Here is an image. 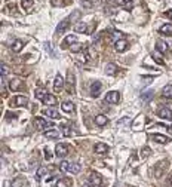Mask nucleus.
<instances>
[{
    "mask_svg": "<svg viewBox=\"0 0 172 187\" xmlns=\"http://www.w3.org/2000/svg\"><path fill=\"white\" fill-rule=\"evenodd\" d=\"M105 101L110 102V104H117V102L120 101V94H119L117 91L107 92V95H105Z\"/></svg>",
    "mask_w": 172,
    "mask_h": 187,
    "instance_id": "nucleus-1",
    "label": "nucleus"
},
{
    "mask_svg": "<svg viewBox=\"0 0 172 187\" xmlns=\"http://www.w3.org/2000/svg\"><path fill=\"white\" fill-rule=\"evenodd\" d=\"M55 153L59 158H64L65 154L68 153V147L65 144H63V143H59V144H57V147H55Z\"/></svg>",
    "mask_w": 172,
    "mask_h": 187,
    "instance_id": "nucleus-2",
    "label": "nucleus"
},
{
    "mask_svg": "<svg viewBox=\"0 0 172 187\" xmlns=\"http://www.w3.org/2000/svg\"><path fill=\"white\" fill-rule=\"evenodd\" d=\"M89 183L94 184V186H101V184H103V178H101V175L97 174V172H91V174H89Z\"/></svg>",
    "mask_w": 172,
    "mask_h": 187,
    "instance_id": "nucleus-3",
    "label": "nucleus"
},
{
    "mask_svg": "<svg viewBox=\"0 0 172 187\" xmlns=\"http://www.w3.org/2000/svg\"><path fill=\"white\" fill-rule=\"evenodd\" d=\"M36 125H37V128L42 129V131H48L49 128H51V122L42 119V117H37V119H36Z\"/></svg>",
    "mask_w": 172,
    "mask_h": 187,
    "instance_id": "nucleus-4",
    "label": "nucleus"
},
{
    "mask_svg": "<svg viewBox=\"0 0 172 187\" xmlns=\"http://www.w3.org/2000/svg\"><path fill=\"white\" fill-rule=\"evenodd\" d=\"M116 5L123 8V9H126V11H131L132 8H134V2L132 0H114Z\"/></svg>",
    "mask_w": 172,
    "mask_h": 187,
    "instance_id": "nucleus-5",
    "label": "nucleus"
},
{
    "mask_svg": "<svg viewBox=\"0 0 172 187\" xmlns=\"http://www.w3.org/2000/svg\"><path fill=\"white\" fill-rule=\"evenodd\" d=\"M43 114H45V116H48V117H51V119H55V120L59 119V113H58V112L53 107L43 110Z\"/></svg>",
    "mask_w": 172,
    "mask_h": 187,
    "instance_id": "nucleus-6",
    "label": "nucleus"
},
{
    "mask_svg": "<svg viewBox=\"0 0 172 187\" xmlns=\"http://www.w3.org/2000/svg\"><path fill=\"white\" fill-rule=\"evenodd\" d=\"M76 43V36L74 34H70V36H67L65 39H64V42L61 43V48H70L71 45H74Z\"/></svg>",
    "mask_w": 172,
    "mask_h": 187,
    "instance_id": "nucleus-7",
    "label": "nucleus"
},
{
    "mask_svg": "<svg viewBox=\"0 0 172 187\" xmlns=\"http://www.w3.org/2000/svg\"><path fill=\"white\" fill-rule=\"evenodd\" d=\"M159 116H160L162 119L171 120V119H172V112H171V108H168V107H162L160 110H159Z\"/></svg>",
    "mask_w": 172,
    "mask_h": 187,
    "instance_id": "nucleus-8",
    "label": "nucleus"
},
{
    "mask_svg": "<svg viewBox=\"0 0 172 187\" xmlns=\"http://www.w3.org/2000/svg\"><path fill=\"white\" fill-rule=\"evenodd\" d=\"M107 152H109V146H107V144H104V143H97V144H95V153L105 154Z\"/></svg>",
    "mask_w": 172,
    "mask_h": 187,
    "instance_id": "nucleus-9",
    "label": "nucleus"
},
{
    "mask_svg": "<svg viewBox=\"0 0 172 187\" xmlns=\"http://www.w3.org/2000/svg\"><path fill=\"white\" fill-rule=\"evenodd\" d=\"M151 140H154L156 143H160V144H166L169 143V138L166 135H160V134H151Z\"/></svg>",
    "mask_w": 172,
    "mask_h": 187,
    "instance_id": "nucleus-10",
    "label": "nucleus"
},
{
    "mask_svg": "<svg viewBox=\"0 0 172 187\" xmlns=\"http://www.w3.org/2000/svg\"><path fill=\"white\" fill-rule=\"evenodd\" d=\"M126 48H128V42H126V40H123V39L117 40V42L114 43V49H116L117 52L126 51Z\"/></svg>",
    "mask_w": 172,
    "mask_h": 187,
    "instance_id": "nucleus-11",
    "label": "nucleus"
},
{
    "mask_svg": "<svg viewBox=\"0 0 172 187\" xmlns=\"http://www.w3.org/2000/svg\"><path fill=\"white\" fill-rule=\"evenodd\" d=\"M95 123L98 125V126H105V125L109 123V117L107 116H104V114H98V116H95Z\"/></svg>",
    "mask_w": 172,
    "mask_h": 187,
    "instance_id": "nucleus-12",
    "label": "nucleus"
},
{
    "mask_svg": "<svg viewBox=\"0 0 172 187\" xmlns=\"http://www.w3.org/2000/svg\"><path fill=\"white\" fill-rule=\"evenodd\" d=\"M159 33L162 36H171L172 34V24H163L160 29H159Z\"/></svg>",
    "mask_w": 172,
    "mask_h": 187,
    "instance_id": "nucleus-13",
    "label": "nucleus"
},
{
    "mask_svg": "<svg viewBox=\"0 0 172 187\" xmlns=\"http://www.w3.org/2000/svg\"><path fill=\"white\" fill-rule=\"evenodd\" d=\"M61 108H63V112H65V113H73L74 112V104L71 101H64L61 104Z\"/></svg>",
    "mask_w": 172,
    "mask_h": 187,
    "instance_id": "nucleus-14",
    "label": "nucleus"
},
{
    "mask_svg": "<svg viewBox=\"0 0 172 187\" xmlns=\"http://www.w3.org/2000/svg\"><path fill=\"white\" fill-rule=\"evenodd\" d=\"M99 91H101V82H94L91 85V95L95 98V96H98Z\"/></svg>",
    "mask_w": 172,
    "mask_h": 187,
    "instance_id": "nucleus-15",
    "label": "nucleus"
},
{
    "mask_svg": "<svg viewBox=\"0 0 172 187\" xmlns=\"http://www.w3.org/2000/svg\"><path fill=\"white\" fill-rule=\"evenodd\" d=\"M21 86H23V82H21L19 79H12L11 82H9V88H11V91H19Z\"/></svg>",
    "mask_w": 172,
    "mask_h": 187,
    "instance_id": "nucleus-16",
    "label": "nucleus"
},
{
    "mask_svg": "<svg viewBox=\"0 0 172 187\" xmlns=\"http://www.w3.org/2000/svg\"><path fill=\"white\" fill-rule=\"evenodd\" d=\"M105 74L107 76H113V74L117 73V67H116V64H113V62H109L107 65H105Z\"/></svg>",
    "mask_w": 172,
    "mask_h": 187,
    "instance_id": "nucleus-17",
    "label": "nucleus"
},
{
    "mask_svg": "<svg viewBox=\"0 0 172 187\" xmlns=\"http://www.w3.org/2000/svg\"><path fill=\"white\" fill-rule=\"evenodd\" d=\"M64 86V79L61 74H57V77H55V82H53V89L55 91H59L61 88Z\"/></svg>",
    "mask_w": 172,
    "mask_h": 187,
    "instance_id": "nucleus-18",
    "label": "nucleus"
},
{
    "mask_svg": "<svg viewBox=\"0 0 172 187\" xmlns=\"http://www.w3.org/2000/svg\"><path fill=\"white\" fill-rule=\"evenodd\" d=\"M68 19H64V21H61V23L58 24V27H57V34H63L65 30L68 29Z\"/></svg>",
    "mask_w": 172,
    "mask_h": 187,
    "instance_id": "nucleus-19",
    "label": "nucleus"
},
{
    "mask_svg": "<svg viewBox=\"0 0 172 187\" xmlns=\"http://www.w3.org/2000/svg\"><path fill=\"white\" fill-rule=\"evenodd\" d=\"M43 104L45 106H51V107H53L55 104H57V98L53 95H51V94H48V95L45 96V100H43Z\"/></svg>",
    "mask_w": 172,
    "mask_h": 187,
    "instance_id": "nucleus-20",
    "label": "nucleus"
},
{
    "mask_svg": "<svg viewBox=\"0 0 172 187\" xmlns=\"http://www.w3.org/2000/svg\"><path fill=\"white\" fill-rule=\"evenodd\" d=\"M46 95H48V91H46L45 88H37V89H36V92H34V96L37 98V100H42V101L45 100Z\"/></svg>",
    "mask_w": 172,
    "mask_h": 187,
    "instance_id": "nucleus-21",
    "label": "nucleus"
},
{
    "mask_svg": "<svg viewBox=\"0 0 172 187\" xmlns=\"http://www.w3.org/2000/svg\"><path fill=\"white\" fill-rule=\"evenodd\" d=\"M156 48H157V51L162 52V54H166L168 52V43L166 42H163V40H157Z\"/></svg>",
    "mask_w": 172,
    "mask_h": 187,
    "instance_id": "nucleus-22",
    "label": "nucleus"
},
{
    "mask_svg": "<svg viewBox=\"0 0 172 187\" xmlns=\"http://www.w3.org/2000/svg\"><path fill=\"white\" fill-rule=\"evenodd\" d=\"M13 104L17 106H27L28 104V98L27 96H23V95H18L15 100H13Z\"/></svg>",
    "mask_w": 172,
    "mask_h": 187,
    "instance_id": "nucleus-23",
    "label": "nucleus"
},
{
    "mask_svg": "<svg viewBox=\"0 0 172 187\" xmlns=\"http://www.w3.org/2000/svg\"><path fill=\"white\" fill-rule=\"evenodd\" d=\"M74 31L76 33H79V34L86 33V31H88V25H86V23H79L74 27Z\"/></svg>",
    "mask_w": 172,
    "mask_h": 187,
    "instance_id": "nucleus-24",
    "label": "nucleus"
},
{
    "mask_svg": "<svg viewBox=\"0 0 172 187\" xmlns=\"http://www.w3.org/2000/svg\"><path fill=\"white\" fill-rule=\"evenodd\" d=\"M11 49L13 52H21V49H23V42H21V40H15V42H12Z\"/></svg>",
    "mask_w": 172,
    "mask_h": 187,
    "instance_id": "nucleus-25",
    "label": "nucleus"
},
{
    "mask_svg": "<svg viewBox=\"0 0 172 187\" xmlns=\"http://www.w3.org/2000/svg\"><path fill=\"white\" fill-rule=\"evenodd\" d=\"M162 95L165 98H172V85H166L162 89Z\"/></svg>",
    "mask_w": 172,
    "mask_h": 187,
    "instance_id": "nucleus-26",
    "label": "nucleus"
},
{
    "mask_svg": "<svg viewBox=\"0 0 172 187\" xmlns=\"http://www.w3.org/2000/svg\"><path fill=\"white\" fill-rule=\"evenodd\" d=\"M45 137H48V138H58L59 134H58V131L55 128H52V129L45 131Z\"/></svg>",
    "mask_w": 172,
    "mask_h": 187,
    "instance_id": "nucleus-27",
    "label": "nucleus"
},
{
    "mask_svg": "<svg viewBox=\"0 0 172 187\" xmlns=\"http://www.w3.org/2000/svg\"><path fill=\"white\" fill-rule=\"evenodd\" d=\"M151 98H153V91H151V89L144 91L143 94H141V100H143V101H150Z\"/></svg>",
    "mask_w": 172,
    "mask_h": 187,
    "instance_id": "nucleus-28",
    "label": "nucleus"
},
{
    "mask_svg": "<svg viewBox=\"0 0 172 187\" xmlns=\"http://www.w3.org/2000/svg\"><path fill=\"white\" fill-rule=\"evenodd\" d=\"M70 165H71V164H68L67 160H64V162L59 164V169L63 171V172H67V171H70Z\"/></svg>",
    "mask_w": 172,
    "mask_h": 187,
    "instance_id": "nucleus-29",
    "label": "nucleus"
},
{
    "mask_svg": "<svg viewBox=\"0 0 172 187\" xmlns=\"http://www.w3.org/2000/svg\"><path fill=\"white\" fill-rule=\"evenodd\" d=\"M82 49H83V45H80V43H74V45L70 46V51L71 52H80Z\"/></svg>",
    "mask_w": 172,
    "mask_h": 187,
    "instance_id": "nucleus-30",
    "label": "nucleus"
},
{
    "mask_svg": "<svg viewBox=\"0 0 172 187\" xmlns=\"http://www.w3.org/2000/svg\"><path fill=\"white\" fill-rule=\"evenodd\" d=\"M70 172H73V174L80 172V166H79L77 164H71V165H70Z\"/></svg>",
    "mask_w": 172,
    "mask_h": 187,
    "instance_id": "nucleus-31",
    "label": "nucleus"
},
{
    "mask_svg": "<svg viewBox=\"0 0 172 187\" xmlns=\"http://www.w3.org/2000/svg\"><path fill=\"white\" fill-rule=\"evenodd\" d=\"M46 174H48V169H46L45 166H42V168H39V169H37V178H40V177H45Z\"/></svg>",
    "mask_w": 172,
    "mask_h": 187,
    "instance_id": "nucleus-32",
    "label": "nucleus"
},
{
    "mask_svg": "<svg viewBox=\"0 0 172 187\" xmlns=\"http://www.w3.org/2000/svg\"><path fill=\"white\" fill-rule=\"evenodd\" d=\"M79 18H80V12H73L67 19H68V21H74V19H79Z\"/></svg>",
    "mask_w": 172,
    "mask_h": 187,
    "instance_id": "nucleus-33",
    "label": "nucleus"
},
{
    "mask_svg": "<svg viewBox=\"0 0 172 187\" xmlns=\"http://www.w3.org/2000/svg\"><path fill=\"white\" fill-rule=\"evenodd\" d=\"M0 70H2V71H0V73H2V77H5L6 74L9 73V68H8V65H5V64L0 65Z\"/></svg>",
    "mask_w": 172,
    "mask_h": 187,
    "instance_id": "nucleus-34",
    "label": "nucleus"
},
{
    "mask_svg": "<svg viewBox=\"0 0 172 187\" xmlns=\"http://www.w3.org/2000/svg\"><path fill=\"white\" fill-rule=\"evenodd\" d=\"M150 156V148L149 147H144L143 150H141V158L145 159V158H149Z\"/></svg>",
    "mask_w": 172,
    "mask_h": 187,
    "instance_id": "nucleus-35",
    "label": "nucleus"
},
{
    "mask_svg": "<svg viewBox=\"0 0 172 187\" xmlns=\"http://www.w3.org/2000/svg\"><path fill=\"white\" fill-rule=\"evenodd\" d=\"M82 6H83V8H88V9H91L92 6H94V3H92L91 0H82Z\"/></svg>",
    "mask_w": 172,
    "mask_h": 187,
    "instance_id": "nucleus-36",
    "label": "nucleus"
},
{
    "mask_svg": "<svg viewBox=\"0 0 172 187\" xmlns=\"http://www.w3.org/2000/svg\"><path fill=\"white\" fill-rule=\"evenodd\" d=\"M51 5L55 6V8H59V6L64 5V0H51Z\"/></svg>",
    "mask_w": 172,
    "mask_h": 187,
    "instance_id": "nucleus-37",
    "label": "nucleus"
},
{
    "mask_svg": "<svg viewBox=\"0 0 172 187\" xmlns=\"http://www.w3.org/2000/svg\"><path fill=\"white\" fill-rule=\"evenodd\" d=\"M153 58H154V61L159 62L160 65H163V64H165V62H163V60H162V57L159 55V54H153Z\"/></svg>",
    "mask_w": 172,
    "mask_h": 187,
    "instance_id": "nucleus-38",
    "label": "nucleus"
},
{
    "mask_svg": "<svg viewBox=\"0 0 172 187\" xmlns=\"http://www.w3.org/2000/svg\"><path fill=\"white\" fill-rule=\"evenodd\" d=\"M31 5H33V0H23V8L24 9H28Z\"/></svg>",
    "mask_w": 172,
    "mask_h": 187,
    "instance_id": "nucleus-39",
    "label": "nucleus"
},
{
    "mask_svg": "<svg viewBox=\"0 0 172 187\" xmlns=\"http://www.w3.org/2000/svg\"><path fill=\"white\" fill-rule=\"evenodd\" d=\"M45 49L49 52L51 57H55V52H53V49H51V45H49V43H45Z\"/></svg>",
    "mask_w": 172,
    "mask_h": 187,
    "instance_id": "nucleus-40",
    "label": "nucleus"
},
{
    "mask_svg": "<svg viewBox=\"0 0 172 187\" xmlns=\"http://www.w3.org/2000/svg\"><path fill=\"white\" fill-rule=\"evenodd\" d=\"M57 187H68V181L67 180H59L57 183Z\"/></svg>",
    "mask_w": 172,
    "mask_h": 187,
    "instance_id": "nucleus-41",
    "label": "nucleus"
},
{
    "mask_svg": "<svg viewBox=\"0 0 172 187\" xmlns=\"http://www.w3.org/2000/svg\"><path fill=\"white\" fill-rule=\"evenodd\" d=\"M67 83H68V86H71L73 83H74V76H73V73H68V77H67Z\"/></svg>",
    "mask_w": 172,
    "mask_h": 187,
    "instance_id": "nucleus-42",
    "label": "nucleus"
},
{
    "mask_svg": "<svg viewBox=\"0 0 172 187\" xmlns=\"http://www.w3.org/2000/svg\"><path fill=\"white\" fill-rule=\"evenodd\" d=\"M63 134H64L65 137H70L71 134H73V132L70 131V128H67V126H64V125H63Z\"/></svg>",
    "mask_w": 172,
    "mask_h": 187,
    "instance_id": "nucleus-43",
    "label": "nucleus"
},
{
    "mask_svg": "<svg viewBox=\"0 0 172 187\" xmlns=\"http://www.w3.org/2000/svg\"><path fill=\"white\" fill-rule=\"evenodd\" d=\"M5 116H6V119H13V117H17V113H11V112H8Z\"/></svg>",
    "mask_w": 172,
    "mask_h": 187,
    "instance_id": "nucleus-44",
    "label": "nucleus"
},
{
    "mask_svg": "<svg viewBox=\"0 0 172 187\" xmlns=\"http://www.w3.org/2000/svg\"><path fill=\"white\" fill-rule=\"evenodd\" d=\"M3 187H13V186H12L11 181H5V183H3Z\"/></svg>",
    "mask_w": 172,
    "mask_h": 187,
    "instance_id": "nucleus-45",
    "label": "nucleus"
},
{
    "mask_svg": "<svg viewBox=\"0 0 172 187\" xmlns=\"http://www.w3.org/2000/svg\"><path fill=\"white\" fill-rule=\"evenodd\" d=\"M45 158H46V160H51V154H49V152H48V150H45Z\"/></svg>",
    "mask_w": 172,
    "mask_h": 187,
    "instance_id": "nucleus-46",
    "label": "nucleus"
},
{
    "mask_svg": "<svg viewBox=\"0 0 172 187\" xmlns=\"http://www.w3.org/2000/svg\"><path fill=\"white\" fill-rule=\"evenodd\" d=\"M82 187H94V184H91V183H88V184H82Z\"/></svg>",
    "mask_w": 172,
    "mask_h": 187,
    "instance_id": "nucleus-47",
    "label": "nucleus"
},
{
    "mask_svg": "<svg viewBox=\"0 0 172 187\" xmlns=\"http://www.w3.org/2000/svg\"><path fill=\"white\" fill-rule=\"evenodd\" d=\"M166 17H169V18H172V9L169 12H166Z\"/></svg>",
    "mask_w": 172,
    "mask_h": 187,
    "instance_id": "nucleus-48",
    "label": "nucleus"
},
{
    "mask_svg": "<svg viewBox=\"0 0 172 187\" xmlns=\"http://www.w3.org/2000/svg\"><path fill=\"white\" fill-rule=\"evenodd\" d=\"M169 183H171V184H172V177H171V178H169Z\"/></svg>",
    "mask_w": 172,
    "mask_h": 187,
    "instance_id": "nucleus-49",
    "label": "nucleus"
}]
</instances>
